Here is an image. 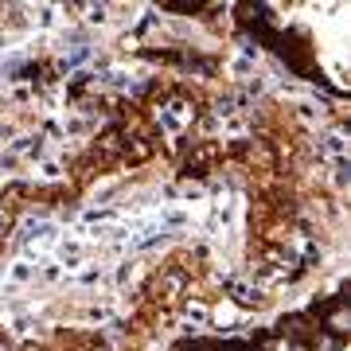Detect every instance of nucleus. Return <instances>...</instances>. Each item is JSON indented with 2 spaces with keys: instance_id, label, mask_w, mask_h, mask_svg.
<instances>
[{
  "instance_id": "f257e3e1",
  "label": "nucleus",
  "mask_w": 351,
  "mask_h": 351,
  "mask_svg": "<svg viewBox=\"0 0 351 351\" xmlns=\"http://www.w3.org/2000/svg\"><path fill=\"white\" fill-rule=\"evenodd\" d=\"M313 324V316L308 313H293V316H281V324H277V336L293 339V343H308V339L320 332V328H308Z\"/></svg>"
},
{
  "instance_id": "f03ea898",
  "label": "nucleus",
  "mask_w": 351,
  "mask_h": 351,
  "mask_svg": "<svg viewBox=\"0 0 351 351\" xmlns=\"http://www.w3.org/2000/svg\"><path fill=\"white\" fill-rule=\"evenodd\" d=\"M180 351H219L215 339H191V343H180Z\"/></svg>"
}]
</instances>
